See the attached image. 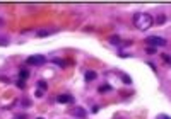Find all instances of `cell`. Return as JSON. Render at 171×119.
<instances>
[{
	"instance_id": "6da1fadb",
	"label": "cell",
	"mask_w": 171,
	"mask_h": 119,
	"mask_svg": "<svg viewBox=\"0 0 171 119\" xmlns=\"http://www.w3.org/2000/svg\"><path fill=\"white\" fill-rule=\"evenodd\" d=\"M152 24H154V19H152V15H149V14L139 12V14L133 15V25H135L139 31H147Z\"/></svg>"
},
{
	"instance_id": "8992f818",
	"label": "cell",
	"mask_w": 171,
	"mask_h": 119,
	"mask_svg": "<svg viewBox=\"0 0 171 119\" xmlns=\"http://www.w3.org/2000/svg\"><path fill=\"white\" fill-rule=\"evenodd\" d=\"M156 22H158V24H164V22H166V15H164V14H159Z\"/></svg>"
},
{
	"instance_id": "52a82bcc",
	"label": "cell",
	"mask_w": 171,
	"mask_h": 119,
	"mask_svg": "<svg viewBox=\"0 0 171 119\" xmlns=\"http://www.w3.org/2000/svg\"><path fill=\"white\" fill-rule=\"evenodd\" d=\"M94 78H96V73L94 72H86V80H94Z\"/></svg>"
},
{
	"instance_id": "277c9868",
	"label": "cell",
	"mask_w": 171,
	"mask_h": 119,
	"mask_svg": "<svg viewBox=\"0 0 171 119\" xmlns=\"http://www.w3.org/2000/svg\"><path fill=\"white\" fill-rule=\"evenodd\" d=\"M56 102H58V104H72L74 97L72 95H58V97H56Z\"/></svg>"
},
{
	"instance_id": "4fadbf2b",
	"label": "cell",
	"mask_w": 171,
	"mask_h": 119,
	"mask_svg": "<svg viewBox=\"0 0 171 119\" xmlns=\"http://www.w3.org/2000/svg\"><path fill=\"white\" fill-rule=\"evenodd\" d=\"M27 76H29V73L26 72V70H22V72H21V78H27Z\"/></svg>"
},
{
	"instance_id": "7c38bea8",
	"label": "cell",
	"mask_w": 171,
	"mask_h": 119,
	"mask_svg": "<svg viewBox=\"0 0 171 119\" xmlns=\"http://www.w3.org/2000/svg\"><path fill=\"white\" fill-rule=\"evenodd\" d=\"M162 59H164V63H171V56L168 55H162Z\"/></svg>"
},
{
	"instance_id": "30bf717a",
	"label": "cell",
	"mask_w": 171,
	"mask_h": 119,
	"mask_svg": "<svg viewBox=\"0 0 171 119\" xmlns=\"http://www.w3.org/2000/svg\"><path fill=\"white\" fill-rule=\"evenodd\" d=\"M38 87H39V89H45V90H46L48 89V85H46V82H38Z\"/></svg>"
},
{
	"instance_id": "9c48e42d",
	"label": "cell",
	"mask_w": 171,
	"mask_h": 119,
	"mask_svg": "<svg viewBox=\"0 0 171 119\" xmlns=\"http://www.w3.org/2000/svg\"><path fill=\"white\" fill-rule=\"evenodd\" d=\"M110 42H111V44H118V42H120V38H118V36H113V38L110 39Z\"/></svg>"
},
{
	"instance_id": "ba28073f",
	"label": "cell",
	"mask_w": 171,
	"mask_h": 119,
	"mask_svg": "<svg viewBox=\"0 0 171 119\" xmlns=\"http://www.w3.org/2000/svg\"><path fill=\"white\" fill-rule=\"evenodd\" d=\"M53 31H38V36L39 38H43V36H48V34H51Z\"/></svg>"
},
{
	"instance_id": "e0dca14e",
	"label": "cell",
	"mask_w": 171,
	"mask_h": 119,
	"mask_svg": "<svg viewBox=\"0 0 171 119\" xmlns=\"http://www.w3.org/2000/svg\"><path fill=\"white\" fill-rule=\"evenodd\" d=\"M38 119H43V117H38Z\"/></svg>"
},
{
	"instance_id": "3957f363",
	"label": "cell",
	"mask_w": 171,
	"mask_h": 119,
	"mask_svg": "<svg viewBox=\"0 0 171 119\" xmlns=\"http://www.w3.org/2000/svg\"><path fill=\"white\" fill-rule=\"evenodd\" d=\"M27 63L39 66V65L46 63V58H45V56H39V55H34V56H31V58H27Z\"/></svg>"
},
{
	"instance_id": "5b68a950",
	"label": "cell",
	"mask_w": 171,
	"mask_h": 119,
	"mask_svg": "<svg viewBox=\"0 0 171 119\" xmlns=\"http://www.w3.org/2000/svg\"><path fill=\"white\" fill-rule=\"evenodd\" d=\"M72 112H74V116H77V117H86V110L82 109V107H75Z\"/></svg>"
},
{
	"instance_id": "9a60e30c",
	"label": "cell",
	"mask_w": 171,
	"mask_h": 119,
	"mask_svg": "<svg viewBox=\"0 0 171 119\" xmlns=\"http://www.w3.org/2000/svg\"><path fill=\"white\" fill-rule=\"evenodd\" d=\"M158 119H171V117H168V116H164V114H161V116H159V117Z\"/></svg>"
},
{
	"instance_id": "8fae6325",
	"label": "cell",
	"mask_w": 171,
	"mask_h": 119,
	"mask_svg": "<svg viewBox=\"0 0 171 119\" xmlns=\"http://www.w3.org/2000/svg\"><path fill=\"white\" fill-rule=\"evenodd\" d=\"M7 42H9L7 38H0V46H7Z\"/></svg>"
},
{
	"instance_id": "7a4b0ae2",
	"label": "cell",
	"mask_w": 171,
	"mask_h": 119,
	"mask_svg": "<svg viewBox=\"0 0 171 119\" xmlns=\"http://www.w3.org/2000/svg\"><path fill=\"white\" fill-rule=\"evenodd\" d=\"M147 44H152V46H166L168 41L164 38H159V36H149V38L145 39Z\"/></svg>"
},
{
	"instance_id": "5bb4252c",
	"label": "cell",
	"mask_w": 171,
	"mask_h": 119,
	"mask_svg": "<svg viewBox=\"0 0 171 119\" xmlns=\"http://www.w3.org/2000/svg\"><path fill=\"white\" fill-rule=\"evenodd\" d=\"M106 90H110V87H108V85H104V87H101V92H106Z\"/></svg>"
},
{
	"instance_id": "2e32d148",
	"label": "cell",
	"mask_w": 171,
	"mask_h": 119,
	"mask_svg": "<svg viewBox=\"0 0 171 119\" xmlns=\"http://www.w3.org/2000/svg\"><path fill=\"white\" fill-rule=\"evenodd\" d=\"M2 24H4V19H2V17H0V25H2Z\"/></svg>"
}]
</instances>
